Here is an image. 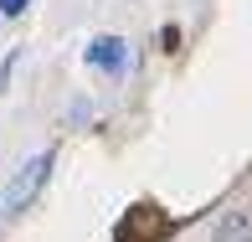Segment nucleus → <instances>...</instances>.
Masks as SVG:
<instances>
[{
	"label": "nucleus",
	"instance_id": "f257e3e1",
	"mask_svg": "<svg viewBox=\"0 0 252 242\" xmlns=\"http://www.w3.org/2000/svg\"><path fill=\"white\" fill-rule=\"evenodd\" d=\"M47 175H52V149H47V155H31L26 165H21L16 175L5 180V196H0V211H5V216H21V211H26V206L36 201V196H41Z\"/></svg>",
	"mask_w": 252,
	"mask_h": 242
},
{
	"label": "nucleus",
	"instance_id": "f03ea898",
	"mask_svg": "<svg viewBox=\"0 0 252 242\" xmlns=\"http://www.w3.org/2000/svg\"><path fill=\"white\" fill-rule=\"evenodd\" d=\"M165 232H170V216H159L155 206H134V211L119 222V242H155Z\"/></svg>",
	"mask_w": 252,
	"mask_h": 242
},
{
	"label": "nucleus",
	"instance_id": "7ed1b4c3",
	"mask_svg": "<svg viewBox=\"0 0 252 242\" xmlns=\"http://www.w3.org/2000/svg\"><path fill=\"white\" fill-rule=\"evenodd\" d=\"M83 62L98 67V72H124V67H129V41L124 36H93L88 52H83Z\"/></svg>",
	"mask_w": 252,
	"mask_h": 242
},
{
	"label": "nucleus",
	"instance_id": "20e7f679",
	"mask_svg": "<svg viewBox=\"0 0 252 242\" xmlns=\"http://www.w3.org/2000/svg\"><path fill=\"white\" fill-rule=\"evenodd\" d=\"M211 242H252V211H247V206L221 211V222L211 227Z\"/></svg>",
	"mask_w": 252,
	"mask_h": 242
},
{
	"label": "nucleus",
	"instance_id": "39448f33",
	"mask_svg": "<svg viewBox=\"0 0 252 242\" xmlns=\"http://www.w3.org/2000/svg\"><path fill=\"white\" fill-rule=\"evenodd\" d=\"M26 5H31V0H0V16L16 21V16H26Z\"/></svg>",
	"mask_w": 252,
	"mask_h": 242
}]
</instances>
